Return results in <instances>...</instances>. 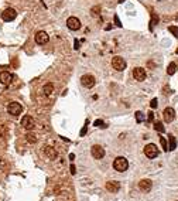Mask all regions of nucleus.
I'll use <instances>...</instances> for the list:
<instances>
[{
  "instance_id": "f257e3e1",
  "label": "nucleus",
  "mask_w": 178,
  "mask_h": 201,
  "mask_svg": "<svg viewBox=\"0 0 178 201\" xmlns=\"http://www.w3.org/2000/svg\"><path fill=\"white\" fill-rule=\"evenodd\" d=\"M113 167H115L116 171L123 173V171H126V170L129 169V161H127V159H124V157H116L115 161H113Z\"/></svg>"
},
{
  "instance_id": "f03ea898",
  "label": "nucleus",
  "mask_w": 178,
  "mask_h": 201,
  "mask_svg": "<svg viewBox=\"0 0 178 201\" xmlns=\"http://www.w3.org/2000/svg\"><path fill=\"white\" fill-rule=\"evenodd\" d=\"M112 67L116 71H124L126 70V61L123 60L122 57H113L112 58Z\"/></svg>"
},
{
  "instance_id": "7ed1b4c3",
  "label": "nucleus",
  "mask_w": 178,
  "mask_h": 201,
  "mask_svg": "<svg viewBox=\"0 0 178 201\" xmlns=\"http://www.w3.org/2000/svg\"><path fill=\"white\" fill-rule=\"evenodd\" d=\"M144 154L148 157V159H154V157L158 156V149H157L156 145L150 143V145H147L144 147Z\"/></svg>"
},
{
  "instance_id": "20e7f679",
  "label": "nucleus",
  "mask_w": 178,
  "mask_h": 201,
  "mask_svg": "<svg viewBox=\"0 0 178 201\" xmlns=\"http://www.w3.org/2000/svg\"><path fill=\"white\" fill-rule=\"evenodd\" d=\"M7 111H9V113L13 115V116H17V115H20L23 111L21 105L19 104V102H10L9 106H7Z\"/></svg>"
},
{
  "instance_id": "39448f33",
  "label": "nucleus",
  "mask_w": 178,
  "mask_h": 201,
  "mask_svg": "<svg viewBox=\"0 0 178 201\" xmlns=\"http://www.w3.org/2000/svg\"><path fill=\"white\" fill-rule=\"evenodd\" d=\"M90 153L95 159H103L105 157V149L99 145H93L92 149H90Z\"/></svg>"
},
{
  "instance_id": "423d86ee",
  "label": "nucleus",
  "mask_w": 178,
  "mask_h": 201,
  "mask_svg": "<svg viewBox=\"0 0 178 201\" xmlns=\"http://www.w3.org/2000/svg\"><path fill=\"white\" fill-rule=\"evenodd\" d=\"M67 26L69 30L75 31V30H79L81 29V21H79L78 17H69L67 20Z\"/></svg>"
},
{
  "instance_id": "0eeeda50",
  "label": "nucleus",
  "mask_w": 178,
  "mask_h": 201,
  "mask_svg": "<svg viewBox=\"0 0 178 201\" xmlns=\"http://www.w3.org/2000/svg\"><path fill=\"white\" fill-rule=\"evenodd\" d=\"M81 84L83 85L85 88H92L95 85V77L93 75H89V74H85L81 78Z\"/></svg>"
},
{
  "instance_id": "6e6552de",
  "label": "nucleus",
  "mask_w": 178,
  "mask_h": 201,
  "mask_svg": "<svg viewBox=\"0 0 178 201\" xmlns=\"http://www.w3.org/2000/svg\"><path fill=\"white\" fill-rule=\"evenodd\" d=\"M35 125V122H34L33 116H28V115H26V116H23L21 119V126L24 129H27V130H31Z\"/></svg>"
},
{
  "instance_id": "1a4fd4ad",
  "label": "nucleus",
  "mask_w": 178,
  "mask_h": 201,
  "mask_svg": "<svg viewBox=\"0 0 178 201\" xmlns=\"http://www.w3.org/2000/svg\"><path fill=\"white\" fill-rule=\"evenodd\" d=\"M16 16H17V13H16L14 9H6L1 13V19L4 21H13L16 19Z\"/></svg>"
},
{
  "instance_id": "9d476101",
  "label": "nucleus",
  "mask_w": 178,
  "mask_h": 201,
  "mask_svg": "<svg viewBox=\"0 0 178 201\" xmlns=\"http://www.w3.org/2000/svg\"><path fill=\"white\" fill-rule=\"evenodd\" d=\"M133 77H134V79H136V81H139V82L144 81V79H146V70H144V68H140V67L134 68V70H133Z\"/></svg>"
},
{
  "instance_id": "9b49d317",
  "label": "nucleus",
  "mask_w": 178,
  "mask_h": 201,
  "mask_svg": "<svg viewBox=\"0 0 178 201\" xmlns=\"http://www.w3.org/2000/svg\"><path fill=\"white\" fill-rule=\"evenodd\" d=\"M48 40H50V37H48V34H47L45 31H38L37 34H35V42H37V44H40V45H44V44H47Z\"/></svg>"
},
{
  "instance_id": "f8f14e48",
  "label": "nucleus",
  "mask_w": 178,
  "mask_h": 201,
  "mask_svg": "<svg viewBox=\"0 0 178 201\" xmlns=\"http://www.w3.org/2000/svg\"><path fill=\"white\" fill-rule=\"evenodd\" d=\"M163 116H164V120H166L167 123H170V122H172L174 118H175V111H174L172 108H166L164 112H163Z\"/></svg>"
},
{
  "instance_id": "ddd939ff",
  "label": "nucleus",
  "mask_w": 178,
  "mask_h": 201,
  "mask_svg": "<svg viewBox=\"0 0 178 201\" xmlns=\"http://www.w3.org/2000/svg\"><path fill=\"white\" fill-rule=\"evenodd\" d=\"M139 187H140V190L143 191V193H148V191L151 190V187H153V183L148 179H143L139 183Z\"/></svg>"
},
{
  "instance_id": "4468645a",
  "label": "nucleus",
  "mask_w": 178,
  "mask_h": 201,
  "mask_svg": "<svg viewBox=\"0 0 178 201\" xmlns=\"http://www.w3.org/2000/svg\"><path fill=\"white\" fill-rule=\"evenodd\" d=\"M106 190L109 191V193H117V191L120 190V183L119 181H108L106 183Z\"/></svg>"
},
{
  "instance_id": "2eb2a0df",
  "label": "nucleus",
  "mask_w": 178,
  "mask_h": 201,
  "mask_svg": "<svg viewBox=\"0 0 178 201\" xmlns=\"http://www.w3.org/2000/svg\"><path fill=\"white\" fill-rule=\"evenodd\" d=\"M13 81V75L9 71H3L0 72V82L3 85H10V82Z\"/></svg>"
},
{
  "instance_id": "dca6fc26",
  "label": "nucleus",
  "mask_w": 178,
  "mask_h": 201,
  "mask_svg": "<svg viewBox=\"0 0 178 201\" xmlns=\"http://www.w3.org/2000/svg\"><path fill=\"white\" fill-rule=\"evenodd\" d=\"M44 153L47 154V157L51 160H55V157L58 156V153H57V150L54 147H51V146H47V147L44 149Z\"/></svg>"
},
{
  "instance_id": "f3484780",
  "label": "nucleus",
  "mask_w": 178,
  "mask_h": 201,
  "mask_svg": "<svg viewBox=\"0 0 178 201\" xmlns=\"http://www.w3.org/2000/svg\"><path fill=\"white\" fill-rule=\"evenodd\" d=\"M43 92H44V95H51L52 92H54V85L51 84H45L44 88H43Z\"/></svg>"
},
{
  "instance_id": "a211bd4d",
  "label": "nucleus",
  "mask_w": 178,
  "mask_h": 201,
  "mask_svg": "<svg viewBox=\"0 0 178 201\" xmlns=\"http://www.w3.org/2000/svg\"><path fill=\"white\" fill-rule=\"evenodd\" d=\"M168 142H170L168 150H174V149L177 147V142H175V138H174L172 135H168Z\"/></svg>"
},
{
  "instance_id": "6ab92c4d",
  "label": "nucleus",
  "mask_w": 178,
  "mask_h": 201,
  "mask_svg": "<svg viewBox=\"0 0 178 201\" xmlns=\"http://www.w3.org/2000/svg\"><path fill=\"white\" fill-rule=\"evenodd\" d=\"M175 71H177V64L171 63L170 65H168V68H167V74L168 75H174L175 74Z\"/></svg>"
},
{
  "instance_id": "aec40b11",
  "label": "nucleus",
  "mask_w": 178,
  "mask_h": 201,
  "mask_svg": "<svg viewBox=\"0 0 178 201\" xmlns=\"http://www.w3.org/2000/svg\"><path fill=\"white\" fill-rule=\"evenodd\" d=\"M26 140H27L28 143H35V142H37V136H35L34 133L30 132V133H27V135H26Z\"/></svg>"
},
{
  "instance_id": "412c9836",
  "label": "nucleus",
  "mask_w": 178,
  "mask_h": 201,
  "mask_svg": "<svg viewBox=\"0 0 178 201\" xmlns=\"http://www.w3.org/2000/svg\"><path fill=\"white\" fill-rule=\"evenodd\" d=\"M136 120H137L139 123H141V122H144V120H146L144 113H143V112H140V111H137V112H136Z\"/></svg>"
},
{
  "instance_id": "4be33fe9",
  "label": "nucleus",
  "mask_w": 178,
  "mask_h": 201,
  "mask_svg": "<svg viewBox=\"0 0 178 201\" xmlns=\"http://www.w3.org/2000/svg\"><path fill=\"white\" fill-rule=\"evenodd\" d=\"M154 129H156L157 132H160V133H163V132L166 130V129H164V126H163V123H161V122H156V123H154Z\"/></svg>"
},
{
  "instance_id": "5701e85b",
  "label": "nucleus",
  "mask_w": 178,
  "mask_h": 201,
  "mask_svg": "<svg viewBox=\"0 0 178 201\" xmlns=\"http://www.w3.org/2000/svg\"><path fill=\"white\" fill-rule=\"evenodd\" d=\"M157 23H158V17H157L156 13H153V14H151V23H150L151 26H150V29H153V26H156Z\"/></svg>"
},
{
  "instance_id": "b1692460",
  "label": "nucleus",
  "mask_w": 178,
  "mask_h": 201,
  "mask_svg": "<svg viewBox=\"0 0 178 201\" xmlns=\"http://www.w3.org/2000/svg\"><path fill=\"white\" fill-rule=\"evenodd\" d=\"M160 143H161V146H163V150H164V152H168V145H167L166 138H160Z\"/></svg>"
},
{
  "instance_id": "393cba45",
  "label": "nucleus",
  "mask_w": 178,
  "mask_h": 201,
  "mask_svg": "<svg viewBox=\"0 0 178 201\" xmlns=\"http://www.w3.org/2000/svg\"><path fill=\"white\" fill-rule=\"evenodd\" d=\"M168 31L172 33V34H174V35L178 38V27H177V26H170V27H168Z\"/></svg>"
},
{
  "instance_id": "a878e982",
  "label": "nucleus",
  "mask_w": 178,
  "mask_h": 201,
  "mask_svg": "<svg viewBox=\"0 0 178 201\" xmlns=\"http://www.w3.org/2000/svg\"><path fill=\"white\" fill-rule=\"evenodd\" d=\"M99 11H100V7L99 6H96V7H93V9L90 10V13H92L93 17H98V16H99Z\"/></svg>"
},
{
  "instance_id": "bb28decb",
  "label": "nucleus",
  "mask_w": 178,
  "mask_h": 201,
  "mask_svg": "<svg viewBox=\"0 0 178 201\" xmlns=\"http://www.w3.org/2000/svg\"><path fill=\"white\" fill-rule=\"evenodd\" d=\"M95 126H98V127H106V126H105V123H103V120H100V119L95 120Z\"/></svg>"
},
{
  "instance_id": "cd10ccee",
  "label": "nucleus",
  "mask_w": 178,
  "mask_h": 201,
  "mask_svg": "<svg viewBox=\"0 0 178 201\" xmlns=\"http://www.w3.org/2000/svg\"><path fill=\"white\" fill-rule=\"evenodd\" d=\"M150 106H151L153 109L158 106V101H157V98H154V99H151V102H150Z\"/></svg>"
},
{
  "instance_id": "c85d7f7f",
  "label": "nucleus",
  "mask_w": 178,
  "mask_h": 201,
  "mask_svg": "<svg viewBox=\"0 0 178 201\" xmlns=\"http://www.w3.org/2000/svg\"><path fill=\"white\" fill-rule=\"evenodd\" d=\"M147 119H148V122H151V120L154 119V113H153V112H148V113H147Z\"/></svg>"
},
{
  "instance_id": "c756f323",
  "label": "nucleus",
  "mask_w": 178,
  "mask_h": 201,
  "mask_svg": "<svg viewBox=\"0 0 178 201\" xmlns=\"http://www.w3.org/2000/svg\"><path fill=\"white\" fill-rule=\"evenodd\" d=\"M115 23H116V26H117V27H122V23H120V20H119V17H117V16H115Z\"/></svg>"
},
{
  "instance_id": "7c9ffc66",
  "label": "nucleus",
  "mask_w": 178,
  "mask_h": 201,
  "mask_svg": "<svg viewBox=\"0 0 178 201\" xmlns=\"http://www.w3.org/2000/svg\"><path fill=\"white\" fill-rule=\"evenodd\" d=\"M86 129H88V126L82 127V130H81V136H85V135H86Z\"/></svg>"
},
{
  "instance_id": "2f4dec72",
  "label": "nucleus",
  "mask_w": 178,
  "mask_h": 201,
  "mask_svg": "<svg viewBox=\"0 0 178 201\" xmlns=\"http://www.w3.org/2000/svg\"><path fill=\"white\" fill-rule=\"evenodd\" d=\"M71 173H72V174H75V173H77V169H75V166H74V164H71Z\"/></svg>"
},
{
  "instance_id": "473e14b6",
  "label": "nucleus",
  "mask_w": 178,
  "mask_h": 201,
  "mask_svg": "<svg viewBox=\"0 0 178 201\" xmlns=\"http://www.w3.org/2000/svg\"><path fill=\"white\" fill-rule=\"evenodd\" d=\"M119 1H120V3H123V0H119Z\"/></svg>"
},
{
  "instance_id": "72a5a7b5",
  "label": "nucleus",
  "mask_w": 178,
  "mask_h": 201,
  "mask_svg": "<svg viewBox=\"0 0 178 201\" xmlns=\"http://www.w3.org/2000/svg\"><path fill=\"white\" fill-rule=\"evenodd\" d=\"M175 53H177V54H178V50H177V51H175Z\"/></svg>"
}]
</instances>
